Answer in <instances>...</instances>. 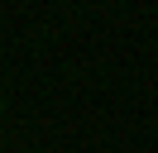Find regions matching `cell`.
<instances>
[{
    "label": "cell",
    "instance_id": "1",
    "mask_svg": "<svg viewBox=\"0 0 158 153\" xmlns=\"http://www.w3.org/2000/svg\"><path fill=\"white\" fill-rule=\"evenodd\" d=\"M0 110H5V101H0Z\"/></svg>",
    "mask_w": 158,
    "mask_h": 153
}]
</instances>
